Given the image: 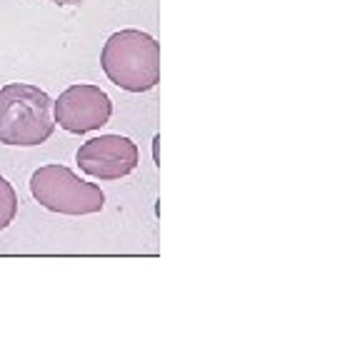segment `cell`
<instances>
[{"mask_svg": "<svg viewBox=\"0 0 360 337\" xmlns=\"http://www.w3.org/2000/svg\"><path fill=\"white\" fill-rule=\"evenodd\" d=\"M30 195L45 210L60 215H93L105 208L96 183H85L65 165H43L30 178Z\"/></svg>", "mask_w": 360, "mask_h": 337, "instance_id": "cell-3", "label": "cell"}, {"mask_svg": "<svg viewBox=\"0 0 360 337\" xmlns=\"http://www.w3.org/2000/svg\"><path fill=\"white\" fill-rule=\"evenodd\" d=\"M75 163L90 178L120 180L138 168L141 150L125 135H101L78 147Z\"/></svg>", "mask_w": 360, "mask_h": 337, "instance_id": "cell-5", "label": "cell"}, {"mask_svg": "<svg viewBox=\"0 0 360 337\" xmlns=\"http://www.w3.org/2000/svg\"><path fill=\"white\" fill-rule=\"evenodd\" d=\"M56 130L51 95L30 83H8L0 88V143L35 147Z\"/></svg>", "mask_w": 360, "mask_h": 337, "instance_id": "cell-2", "label": "cell"}, {"mask_svg": "<svg viewBox=\"0 0 360 337\" xmlns=\"http://www.w3.org/2000/svg\"><path fill=\"white\" fill-rule=\"evenodd\" d=\"M56 6H83V0H51Z\"/></svg>", "mask_w": 360, "mask_h": 337, "instance_id": "cell-7", "label": "cell"}, {"mask_svg": "<svg viewBox=\"0 0 360 337\" xmlns=\"http://www.w3.org/2000/svg\"><path fill=\"white\" fill-rule=\"evenodd\" d=\"M101 65L112 85L148 93L160 83V43L146 30H118L103 45Z\"/></svg>", "mask_w": 360, "mask_h": 337, "instance_id": "cell-1", "label": "cell"}, {"mask_svg": "<svg viewBox=\"0 0 360 337\" xmlns=\"http://www.w3.org/2000/svg\"><path fill=\"white\" fill-rule=\"evenodd\" d=\"M18 215V195L15 187L0 175V230H6L8 225L15 220Z\"/></svg>", "mask_w": 360, "mask_h": 337, "instance_id": "cell-6", "label": "cell"}, {"mask_svg": "<svg viewBox=\"0 0 360 337\" xmlns=\"http://www.w3.org/2000/svg\"><path fill=\"white\" fill-rule=\"evenodd\" d=\"M53 118L63 130L73 135H83L90 130H98L110 120L112 115V100L105 90H101L98 85L78 83L65 88L58 95V100H53Z\"/></svg>", "mask_w": 360, "mask_h": 337, "instance_id": "cell-4", "label": "cell"}]
</instances>
